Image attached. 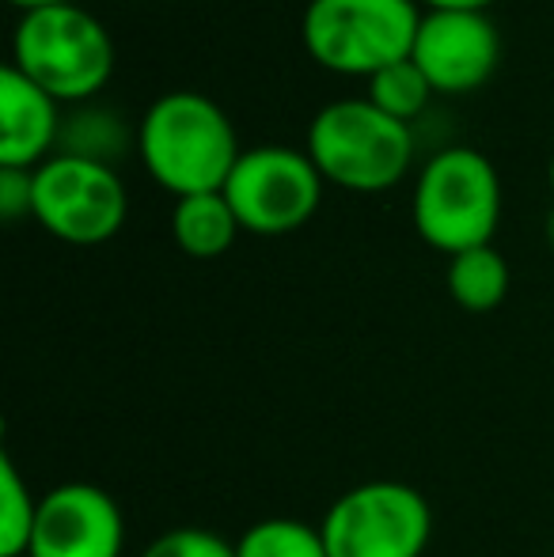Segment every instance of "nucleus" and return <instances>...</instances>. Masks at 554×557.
Instances as JSON below:
<instances>
[{
    "mask_svg": "<svg viewBox=\"0 0 554 557\" xmlns=\"http://www.w3.org/2000/svg\"><path fill=\"white\" fill-rule=\"evenodd\" d=\"M137 156L145 171L175 198L224 190L239 163L236 125L201 91H168L137 122Z\"/></svg>",
    "mask_w": 554,
    "mask_h": 557,
    "instance_id": "obj_1",
    "label": "nucleus"
},
{
    "mask_svg": "<svg viewBox=\"0 0 554 557\" xmlns=\"http://www.w3.org/2000/svg\"><path fill=\"white\" fill-rule=\"evenodd\" d=\"M304 152L323 183L354 194H384L415 163V133L369 99H334L311 117Z\"/></svg>",
    "mask_w": 554,
    "mask_h": 557,
    "instance_id": "obj_2",
    "label": "nucleus"
},
{
    "mask_svg": "<svg viewBox=\"0 0 554 557\" xmlns=\"http://www.w3.org/2000/svg\"><path fill=\"white\" fill-rule=\"evenodd\" d=\"M415 232L441 255L490 247L502 221V178L479 148H441L418 171L410 198Z\"/></svg>",
    "mask_w": 554,
    "mask_h": 557,
    "instance_id": "obj_3",
    "label": "nucleus"
},
{
    "mask_svg": "<svg viewBox=\"0 0 554 557\" xmlns=\"http://www.w3.org/2000/svg\"><path fill=\"white\" fill-rule=\"evenodd\" d=\"M12 65L50 91L58 103H88L114 73V42L107 27L81 4L23 12L12 35Z\"/></svg>",
    "mask_w": 554,
    "mask_h": 557,
    "instance_id": "obj_4",
    "label": "nucleus"
},
{
    "mask_svg": "<svg viewBox=\"0 0 554 557\" xmlns=\"http://www.w3.org/2000/svg\"><path fill=\"white\" fill-rule=\"evenodd\" d=\"M418 0H308L300 38L311 61L338 76H377L415 53Z\"/></svg>",
    "mask_w": 554,
    "mask_h": 557,
    "instance_id": "obj_5",
    "label": "nucleus"
},
{
    "mask_svg": "<svg viewBox=\"0 0 554 557\" xmlns=\"http://www.w3.org/2000/svg\"><path fill=\"white\" fill-rule=\"evenodd\" d=\"M319 531L327 557H421L433 539V508L415 485L377 478L342 493Z\"/></svg>",
    "mask_w": 554,
    "mask_h": 557,
    "instance_id": "obj_6",
    "label": "nucleus"
},
{
    "mask_svg": "<svg viewBox=\"0 0 554 557\" xmlns=\"http://www.w3.org/2000/svg\"><path fill=\"white\" fill-rule=\"evenodd\" d=\"M35 216L53 239L99 247L114 239L130 216L126 183L114 168L81 156L53 152L35 168Z\"/></svg>",
    "mask_w": 554,
    "mask_h": 557,
    "instance_id": "obj_7",
    "label": "nucleus"
},
{
    "mask_svg": "<svg viewBox=\"0 0 554 557\" xmlns=\"http://www.w3.org/2000/svg\"><path fill=\"white\" fill-rule=\"evenodd\" d=\"M232 213L251 235H288L316 216L323 201V175L304 148L255 145L244 148L224 183Z\"/></svg>",
    "mask_w": 554,
    "mask_h": 557,
    "instance_id": "obj_8",
    "label": "nucleus"
},
{
    "mask_svg": "<svg viewBox=\"0 0 554 557\" xmlns=\"http://www.w3.org/2000/svg\"><path fill=\"white\" fill-rule=\"evenodd\" d=\"M126 516L119 500L91 482L53 485L38 497L27 557H122Z\"/></svg>",
    "mask_w": 554,
    "mask_h": 557,
    "instance_id": "obj_9",
    "label": "nucleus"
},
{
    "mask_svg": "<svg viewBox=\"0 0 554 557\" xmlns=\"http://www.w3.org/2000/svg\"><path fill=\"white\" fill-rule=\"evenodd\" d=\"M410 58L436 96H467L494 76L502 35L487 12H426Z\"/></svg>",
    "mask_w": 554,
    "mask_h": 557,
    "instance_id": "obj_10",
    "label": "nucleus"
},
{
    "mask_svg": "<svg viewBox=\"0 0 554 557\" xmlns=\"http://www.w3.org/2000/svg\"><path fill=\"white\" fill-rule=\"evenodd\" d=\"M61 103L8 61L0 69V168L35 171L61 140Z\"/></svg>",
    "mask_w": 554,
    "mask_h": 557,
    "instance_id": "obj_11",
    "label": "nucleus"
},
{
    "mask_svg": "<svg viewBox=\"0 0 554 557\" xmlns=\"http://www.w3.org/2000/svg\"><path fill=\"white\" fill-rule=\"evenodd\" d=\"M239 232L244 227H239L236 213H232L224 190L175 198V209H171V239H175V247L183 255L221 258L236 243Z\"/></svg>",
    "mask_w": 554,
    "mask_h": 557,
    "instance_id": "obj_12",
    "label": "nucleus"
},
{
    "mask_svg": "<svg viewBox=\"0 0 554 557\" xmlns=\"http://www.w3.org/2000/svg\"><path fill=\"white\" fill-rule=\"evenodd\" d=\"M444 281H448V296L459 308L475 311V315H487V311L502 308V300L509 296V262L490 243V247L452 255Z\"/></svg>",
    "mask_w": 554,
    "mask_h": 557,
    "instance_id": "obj_13",
    "label": "nucleus"
},
{
    "mask_svg": "<svg viewBox=\"0 0 554 557\" xmlns=\"http://www.w3.org/2000/svg\"><path fill=\"white\" fill-rule=\"evenodd\" d=\"M130 148H137V129L130 133L119 111H111V107L81 103V111H73L61 122L58 152L65 156H81V160H96L114 168Z\"/></svg>",
    "mask_w": 554,
    "mask_h": 557,
    "instance_id": "obj_14",
    "label": "nucleus"
},
{
    "mask_svg": "<svg viewBox=\"0 0 554 557\" xmlns=\"http://www.w3.org/2000/svg\"><path fill=\"white\" fill-rule=\"evenodd\" d=\"M236 557H327L323 531L293 516L259 520L236 539Z\"/></svg>",
    "mask_w": 554,
    "mask_h": 557,
    "instance_id": "obj_15",
    "label": "nucleus"
},
{
    "mask_svg": "<svg viewBox=\"0 0 554 557\" xmlns=\"http://www.w3.org/2000/svg\"><path fill=\"white\" fill-rule=\"evenodd\" d=\"M38 520V497H30L20 467L0 455V557H27Z\"/></svg>",
    "mask_w": 554,
    "mask_h": 557,
    "instance_id": "obj_16",
    "label": "nucleus"
},
{
    "mask_svg": "<svg viewBox=\"0 0 554 557\" xmlns=\"http://www.w3.org/2000/svg\"><path fill=\"white\" fill-rule=\"evenodd\" d=\"M436 91L429 88L426 73L415 65V58L395 61V65L380 69L377 76H369V103H377L384 114L399 117V122H415V117L426 111V103Z\"/></svg>",
    "mask_w": 554,
    "mask_h": 557,
    "instance_id": "obj_17",
    "label": "nucleus"
},
{
    "mask_svg": "<svg viewBox=\"0 0 554 557\" xmlns=\"http://www.w3.org/2000/svg\"><path fill=\"white\" fill-rule=\"evenodd\" d=\"M140 557H236V543L206 528H175L140 550Z\"/></svg>",
    "mask_w": 554,
    "mask_h": 557,
    "instance_id": "obj_18",
    "label": "nucleus"
},
{
    "mask_svg": "<svg viewBox=\"0 0 554 557\" xmlns=\"http://www.w3.org/2000/svg\"><path fill=\"white\" fill-rule=\"evenodd\" d=\"M35 213V171L0 168V216L8 224Z\"/></svg>",
    "mask_w": 554,
    "mask_h": 557,
    "instance_id": "obj_19",
    "label": "nucleus"
},
{
    "mask_svg": "<svg viewBox=\"0 0 554 557\" xmlns=\"http://www.w3.org/2000/svg\"><path fill=\"white\" fill-rule=\"evenodd\" d=\"M426 4V12H487L497 0H418Z\"/></svg>",
    "mask_w": 554,
    "mask_h": 557,
    "instance_id": "obj_20",
    "label": "nucleus"
},
{
    "mask_svg": "<svg viewBox=\"0 0 554 557\" xmlns=\"http://www.w3.org/2000/svg\"><path fill=\"white\" fill-rule=\"evenodd\" d=\"M8 4L23 8V12H38V8H53V4H65V0H8Z\"/></svg>",
    "mask_w": 554,
    "mask_h": 557,
    "instance_id": "obj_21",
    "label": "nucleus"
},
{
    "mask_svg": "<svg viewBox=\"0 0 554 557\" xmlns=\"http://www.w3.org/2000/svg\"><path fill=\"white\" fill-rule=\"evenodd\" d=\"M547 239H551V247H554V209H551V216H547Z\"/></svg>",
    "mask_w": 554,
    "mask_h": 557,
    "instance_id": "obj_22",
    "label": "nucleus"
},
{
    "mask_svg": "<svg viewBox=\"0 0 554 557\" xmlns=\"http://www.w3.org/2000/svg\"><path fill=\"white\" fill-rule=\"evenodd\" d=\"M547 178H551V190H554V156H551V168H547Z\"/></svg>",
    "mask_w": 554,
    "mask_h": 557,
    "instance_id": "obj_23",
    "label": "nucleus"
}]
</instances>
